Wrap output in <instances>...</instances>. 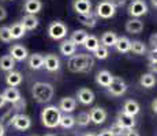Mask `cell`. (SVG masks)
Wrapping results in <instances>:
<instances>
[{
	"label": "cell",
	"instance_id": "obj_1",
	"mask_svg": "<svg viewBox=\"0 0 157 136\" xmlns=\"http://www.w3.org/2000/svg\"><path fill=\"white\" fill-rule=\"evenodd\" d=\"M93 65H94V59L92 54L86 53L72 54L67 63V67L71 72H87L93 68Z\"/></svg>",
	"mask_w": 157,
	"mask_h": 136
},
{
	"label": "cell",
	"instance_id": "obj_2",
	"mask_svg": "<svg viewBox=\"0 0 157 136\" xmlns=\"http://www.w3.org/2000/svg\"><path fill=\"white\" fill-rule=\"evenodd\" d=\"M55 89L51 83H45V82H37V83L33 84L32 89V94L33 98L37 102L45 104V102H49L53 97Z\"/></svg>",
	"mask_w": 157,
	"mask_h": 136
},
{
	"label": "cell",
	"instance_id": "obj_3",
	"mask_svg": "<svg viewBox=\"0 0 157 136\" xmlns=\"http://www.w3.org/2000/svg\"><path fill=\"white\" fill-rule=\"evenodd\" d=\"M62 112L57 106H47L41 112V121L47 128H56L59 127Z\"/></svg>",
	"mask_w": 157,
	"mask_h": 136
},
{
	"label": "cell",
	"instance_id": "obj_4",
	"mask_svg": "<svg viewBox=\"0 0 157 136\" xmlns=\"http://www.w3.org/2000/svg\"><path fill=\"white\" fill-rule=\"evenodd\" d=\"M67 26L64 25L63 22H60V20H55V22H52L48 27V35H49L52 40H63V38L67 35Z\"/></svg>",
	"mask_w": 157,
	"mask_h": 136
},
{
	"label": "cell",
	"instance_id": "obj_5",
	"mask_svg": "<svg viewBox=\"0 0 157 136\" xmlns=\"http://www.w3.org/2000/svg\"><path fill=\"white\" fill-rule=\"evenodd\" d=\"M116 14V10L109 0H102L96 7V17H100L102 19H109Z\"/></svg>",
	"mask_w": 157,
	"mask_h": 136
},
{
	"label": "cell",
	"instance_id": "obj_6",
	"mask_svg": "<svg viewBox=\"0 0 157 136\" xmlns=\"http://www.w3.org/2000/svg\"><path fill=\"white\" fill-rule=\"evenodd\" d=\"M147 13V4L145 0H132L128 4V14L132 18H140Z\"/></svg>",
	"mask_w": 157,
	"mask_h": 136
},
{
	"label": "cell",
	"instance_id": "obj_7",
	"mask_svg": "<svg viewBox=\"0 0 157 136\" xmlns=\"http://www.w3.org/2000/svg\"><path fill=\"white\" fill-rule=\"evenodd\" d=\"M107 89L112 95L120 97V95H123L126 91H127V84H126V82L123 80L122 78L113 76L112 82H111V84L107 87Z\"/></svg>",
	"mask_w": 157,
	"mask_h": 136
},
{
	"label": "cell",
	"instance_id": "obj_8",
	"mask_svg": "<svg viewBox=\"0 0 157 136\" xmlns=\"http://www.w3.org/2000/svg\"><path fill=\"white\" fill-rule=\"evenodd\" d=\"M10 125H13L18 131H26V129H29L30 125H32V120H30V117L26 116V114H15L14 117H11Z\"/></svg>",
	"mask_w": 157,
	"mask_h": 136
},
{
	"label": "cell",
	"instance_id": "obj_9",
	"mask_svg": "<svg viewBox=\"0 0 157 136\" xmlns=\"http://www.w3.org/2000/svg\"><path fill=\"white\" fill-rule=\"evenodd\" d=\"M10 56L13 57L15 61H23V60L28 59L29 52L23 45L21 44H15L10 48Z\"/></svg>",
	"mask_w": 157,
	"mask_h": 136
},
{
	"label": "cell",
	"instance_id": "obj_10",
	"mask_svg": "<svg viewBox=\"0 0 157 136\" xmlns=\"http://www.w3.org/2000/svg\"><path fill=\"white\" fill-rule=\"evenodd\" d=\"M43 67H45L48 72H56L57 69L60 68V60L56 54H45L44 56V63H43Z\"/></svg>",
	"mask_w": 157,
	"mask_h": 136
},
{
	"label": "cell",
	"instance_id": "obj_11",
	"mask_svg": "<svg viewBox=\"0 0 157 136\" xmlns=\"http://www.w3.org/2000/svg\"><path fill=\"white\" fill-rule=\"evenodd\" d=\"M77 98L82 105H90L94 101V93L87 87H81L77 91Z\"/></svg>",
	"mask_w": 157,
	"mask_h": 136
},
{
	"label": "cell",
	"instance_id": "obj_12",
	"mask_svg": "<svg viewBox=\"0 0 157 136\" xmlns=\"http://www.w3.org/2000/svg\"><path fill=\"white\" fill-rule=\"evenodd\" d=\"M89 116H90V121L97 124V125H100V124H102L105 120H107L108 114H107V110H105V109L97 106V108H93L92 110L89 112Z\"/></svg>",
	"mask_w": 157,
	"mask_h": 136
},
{
	"label": "cell",
	"instance_id": "obj_13",
	"mask_svg": "<svg viewBox=\"0 0 157 136\" xmlns=\"http://www.w3.org/2000/svg\"><path fill=\"white\" fill-rule=\"evenodd\" d=\"M72 8L78 15L89 14L92 13V2L90 0H74L72 2Z\"/></svg>",
	"mask_w": 157,
	"mask_h": 136
},
{
	"label": "cell",
	"instance_id": "obj_14",
	"mask_svg": "<svg viewBox=\"0 0 157 136\" xmlns=\"http://www.w3.org/2000/svg\"><path fill=\"white\" fill-rule=\"evenodd\" d=\"M43 8V3L41 0H26L23 4V10H25L26 15H36L38 14Z\"/></svg>",
	"mask_w": 157,
	"mask_h": 136
},
{
	"label": "cell",
	"instance_id": "obj_15",
	"mask_svg": "<svg viewBox=\"0 0 157 136\" xmlns=\"http://www.w3.org/2000/svg\"><path fill=\"white\" fill-rule=\"evenodd\" d=\"M116 123L119 124L123 129H126V131H127V129H132L135 127V119H134V117L128 116V114H124L123 112L117 114Z\"/></svg>",
	"mask_w": 157,
	"mask_h": 136
},
{
	"label": "cell",
	"instance_id": "obj_16",
	"mask_svg": "<svg viewBox=\"0 0 157 136\" xmlns=\"http://www.w3.org/2000/svg\"><path fill=\"white\" fill-rule=\"evenodd\" d=\"M57 108L64 112L66 114L71 113V112H74L75 108H77V101H75V98H72V97H64V98L60 99Z\"/></svg>",
	"mask_w": 157,
	"mask_h": 136
},
{
	"label": "cell",
	"instance_id": "obj_17",
	"mask_svg": "<svg viewBox=\"0 0 157 136\" xmlns=\"http://www.w3.org/2000/svg\"><path fill=\"white\" fill-rule=\"evenodd\" d=\"M3 98L6 102H10V104H15L21 99V93L17 87H7V89L3 91Z\"/></svg>",
	"mask_w": 157,
	"mask_h": 136
},
{
	"label": "cell",
	"instance_id": "obj_18",
	"mask_svg": "<svg viewBox=\"0 0 157 136\" xmlns=\"http://www.w3.org/2000/svg\"><path fill=\"white\" fill-rule=\"evenodd\" d=\"M126 30L127 33H131V34H140L144 30V22L137 18H132L126 22Z\"/></svg>",
	"mask_w": 157,
	"mask_h": 136
},
{
	"label": "cell",
	"instance_id": "obj_19",
	"mask_svg": "<svg viewBox=\"0 0 157 136\" xmlns=\"http://www.w3.org/2000/svg\"><path fill=\"white\" fill-rule=\"evenodd\" d=\"M123 113L135 117L140 113V104L137 101H134V99H127L124 102V105H123Z\"/></svg>",
	"mask_w": 157,
	"mask_h": 136
},
{
	"label": "cell",
	"instance_id": "obj_20",
	"mask_svg": "<svg viewBox=\"0 0 157 136\" xmlns=\"http://www.w3.org/2000/svg\"><path fill=\"white\" fill-rule=\"evenodd\" d=\"M112 79H113V76L107 69H102V71H100L96 75V83L100 84L101 87H108L111 84V82H112Z\"/></svg>",
	"mask_w": 157,
	"mask_h": 136
},
{
	"label": "cell",
	"instance_id": "obj_21",
	"mask_svg": "<svg viewBox=\"0 0 157 136\" xmlns=\"http://www.w3.org/2000/svg\"><path fill=\"white\" fill-rule=\"evenodd\" d=\"M77 50V45L74 44L71 40H64L60 44V53L66 57H71L72 54H75Z\"/></svg>",
	"mask_w": 157,
	"mask_h": 136
},
{
	"label": "cell",
	"instance_id": "obj_22",
	"mask_svg": "<svg viewBox=\"0 0 157 136\" xmlns=\"http://www.w3.org/2000/svg\"><path fill=\"white\" fill-rule=\"evenodd\" d=\"M8 30H10V34H11V38H13V40H19V38H22L26 33L25 27L22 26L21 22H15L11 26H8Z\"/></svg>",
	"mask_w": 157,
	"mask_h": 136
},
{
	"label": "cell",
	"instance_id": "obj_23",
	"mask_svg": "<svg viewBox=\"0 0 157 136\" xmlns=\"http://www.w3.org/2000/svg\"><path fill=\"white\" fill-rule=\"evenodd\" d=\"M78 22L82 23L83 26L92 29V27H94L96 25H97V17H96V14H93V13L78 15Z\"/></svg>",
	"mask_w": 157,
	"mask_h": 136
},
{
	"label": "cell",
	"instance_id": "obj_24",
	"mask_svg": "<svg viewBox=\"0 0 157 136\" xmlns=\"http://www.w3.org/2000/svg\"><path fill=\"white\" fill-rule=\"evenodd\" d=\"M6 83L10 87H17L22 83V74L17 71H10L6 75Z\"/></svg>",
	"mask_w": 157,
	"mask_h": 136
},
{
	"label": "cell",
	"instance_id": "obj_25",
	"mask_svg": "<svg viewBox=\"0 0 157 136\" xmlns=\"http://www.w3.org/2000/svg\"><path fill=\"white\" fill-rule=\"evenodd\" d=\"M29 68L30 69H34V71H37V69L43 68V63H44V56L40 53H33L29 56Z\"/></svg>",
	"mask_w": 157,
	"mask_h": 136
},
{
	"label": "cell",
	"instance_id": "obj_26",
	"mask_svg": "<svg viewBox=\"0 0 157 136\" xmlns=\"http://www.w3.org/2000/svg\"><path fill=\"white\" fill-rule=\"evenodd\" d=\"M14 67H15V60L10 54H4V56L0 57V69L2 71H6V72L14 71Z\"/></svg>",
	"mask_w": 157,
	"mask_h": 136
},
{
	"label": "cell",
	"instance_id": "obj_27",
	"mask_svg": "<svg viewBox=\"0 0 157 136\" xmlns=\"http://www.w3.org/2000/svg\"><path fill=\"white\" fill-rule=\"evenodd\" d=\"M130 45H131V41L128 40L127 37H117L116 44H115V48L119 53H127L130 52Z\"/></svg>",
	"mask_w": 157,
	"mask_h": 136
},
{
	"label": "cell",
	"instance_id": "obj_28",
	"mask_svg": "<svg viewBox=\"0 0 157 136\" xmlns=\"http://www.w3.org/2000/svg\"><path fill=\"white\" fill-rule=\"evenodd\" d=\"M21 23L25 27V30H34L36 27L38 26L40 20H38V18L36 17V15H25Z\"/></svg>",
	"mask_w": 157,
	"mask_h": 136
},
{
	"label": "cell",
	"instance_id": "obj_29",
	"mask_svg": "<svg viewBox=\"0 0 157 136\" xmlns=\"http://www.w3.org/2000/svg\"><path fill=\"white\" fill-rule=\"evenodd\" d=\"M116 40H117V35L115 34L113 31H105L104 34L101 35V44L102 46L105 48H111V46H115L116 44Z\"/></svg>",
	"mask_w": 157,
	"mask_h": 136
},
{
	"label": "cell",
	"instance_id": "obj_30",
	"mask_svg": "<svg viewBox=\"0 0 157 136\" xmlns=\"http://www.w3.org/2000/svg\"><path fill=\"white\" fill-rule=\"evenodd\" d=\"M130 50L132 53L138 54V56H144L146 53V45L144 44V41H140V40H135V41H131V45H130Z\"/></svg>",
	"mask_w": 157,
	"mask_h": 136
},
{
	"label": "cell",
	"instance_id": "obj_31",
	"mask_svg": "<svg viewBox=\"0 0 157 136\" xmlns=\"http://www.w3.org/2000/svg\"><path fill=\"white\" fill-rule=\"evenodd\" d=\"M83 46L86 48L89 52H94L98 46H100V41L96 35H87L85 42H83Z\"/></svg>",
	"mask_w": 157,
	"mask_h": 136
},
{
	"label": "cell",
	"instance_id": "obj_32",
	"mask_svg": "<svg viewBox=\"0 0 157 136\" xmlns=\"http://www.w3.org/2000/svg\"><path fill=\"white\" fill-rule=\"evenodd\" d=\"M87 35L89 34L86 33V30H75V31L71 34L70 40L74 42L75 45H83V42H85Z\"/></svg>",
	"mask_w": 157,
	"mask_h": 136
},
{
	"label": "cell",
	"instance_id": "obj_33",
	"mask_svg": "<svg viewBox=\"0 0 157 136\" xmlns=\"http://www.w3.org/2000/svg\"><path fill=\"white\" fill-rule=\"evenodd\" d=\"M140 84L142 87H146V89H152L153 86L156 84V78L153 74L147 72V74H144L140 79Z\"/></svg>",
	"mask_w": 157,
	"mask_h": 136
},
{
	"label": "cell",
	"instance_id": "obj_34",
	"mask_svg": "<svg viewBox=\"0 0 157 136\" xmlns=\"http://www.w3.org/2000/svg\"><path fill=\"white\" fill-rule=\"evenodd\" d=\"M59 125L63 127V128H66V129L72 128V127L75 125V117H72L71 114H64V116L60 117Z\"/></svg>",
	"mask_w": 157,
	"mask_h": 136
},
{
	"label": "cell",
	"instance_id": "obj_35",
	"mask_svg": "<svg viewBox=\"0 0 157 136\" xmlns=\"http://www.w3.org/2000/svg\"><path fill=\"white\" fill-rule=\"evenodd\" d=\"M75 123H78L79 127H87L90 123V116L87 112H82L78 114V117H75Z\"/></svg>",
	"mask_w": 157,
	"mask_h": 136
},
{
	"label": "cell",
	"instance_id": "obj_36",
	"mask_svg": "<svg viewBox=\"0 0 157 136\" xmlns=\"http://www.w3.org/2000/svg\"><path fill=\"white\" fill-rule=\"evenodd\" d=\"M11 34H10V30H8V26H2L0 27V41L2 42H11Z\"/></svg>",
	"mask_w": 157,
	"mask_h": 136
},
{
	"label": "cell",
	"instance_id": "obj_37",
	"mask_svg": "<svg viewBox=\"0 0 157 136\" xmlns=\"http://www.w3.org/2000/svg\"><path fill=\"white\" fill-rule=\"evenodd\" d=\"M93 53H94L96 59H98V60H105L108 57V54H109V52H108V48H105V46H98Z\"/></svg>",
	"mask_w": 157,
	"mask_h": 136
},
{
	"label": "cell",
	"instance_id": "obj_38",
	"mask_svg": "<svg viewBox=\"0 0 157 136\" xmlns=\"http://www.w3.org/2000/svg\"><path fill=\"white\" fill-rule=\"evenodd\" d=\"M111 132L113 134V136H123V134H124V131L126 129H123L122 127L119 125L117 123H115V124H112V127H111V129H109Z\"/></svg>",
	"mask_w": 157,
	"mask_h": 136
},
{
	"label": "cell",
	"instance_id": "obj_39",
	"mask_svg": "<svg viewBox=\"0 0 157 136\" xmlns=\"http://www.w3.org/2000/svg\"><path fill=\"white\" fill-rule=\"evenodd\" d=\"M156 41H157V34L153 33L149 38V46H150V50H153V52H156Z\"/></svg>",
	"mask_w": 157,
	"mask_h": 136
},
{
	"label": "cell",
	"instance_id": "obj_40",
	"mask_svg": "<svg viewBox=\"0 0 157 136\" xmlns=\"http://www.w3.org/2000/svg\"><path fill=\"white\" fill-rule=\"evenodd\" d=\"M109 2H111V4L115 7V10H116V8L123 7V6L126 4V0H109Z\"/></svg>",
	"mask_w": 157,
	"mask_h": 136
},
{
	"label": "cell",
	"instance_id": "obj_41",
	"mask_svg": "<svg viewBox=\"0 0 157 136\" xmlns=\"http://www.w3.org/2000/svg\"><path fill=\"white\" fill-rule=\"evenodd\" d=\"M25 105H26V102L23 101L22 98H21L18 102H15V104H13V106H14L15 110H22V109L25 108Z\"/></svg>",
	"mask_w": 157,
	"mask_h": 136
},
{
	"label": "cell",
	"instance_id": "obj_42",
	"mask_svg": "<svg viewBox=\"0 0 157 136\" xmlns=\"http://www.w3.org/2000/svg\"><path fill=\"white\" fill-rule=\"evenodd\" d=\"M123 136H141V135L137 131H134V129H127V131H124Z\"/></svg>",
	"mask_w": 157,
	"mask_h": 136
},
{
	"label": "cell",
	"instance_id": "obj_43",
	"mask_svg": "<svg viewBox=\"0 0 157 136\" xmlns=\"http://www.w3.org/2000/svg\"><path fill=\"white\" fill-rule=\"evenodd\" d=\"M6 18H7V10L0 6V20H4Z\"/></svg>",
	"mask_w": 157,
	"mask_h": 136
},
{
	"label": "cell",
	"instance_id": "obj_44",
	"mask_svg": "<svg viewBox=\"0 0 157 136\" xmlns=\"http://www.w3.org/2000/svg\"><path fill=\"white\" fill-rule=\"evenodd\" d=\"M97 136H113V134L109 131V129H104V131H101Z\"/></svg>",
	"mask_w": 157,
	"mask_h": 136
},
{
	"label": "cell",
	"instance_id": "obj_45",
	"mask_svg": "<svg viewBox=\"0 0 157 136\" xmlns=\"http://www.w3.org/2000/svg\"><path fill=\"white\" fill-rule=\"evenodd\" d=\"M157 99L155 98V99H153V101H152V110L153 112H155V113H156V112H157Z\"/></svg>",
	"mask_w": 157,
	"mask_h": 136
},
{
	"label": "cell",
	"instance_id": "obj_46",
	"mask_svg": "<svg viewBox=\"0 0 157 136\" xmlns=\"http://www.w3.org/2000/svg\"><path fill=\"white\" fill-rule=\"evenodd\" d=\"M6 104H7V102L4 101V98H3V95L0 94V109H2V108H4V105H6Z\"/></svg>",
	"mask_w": 157,
	"mask_h": 136
},
{
	"label": "cell",
	"instance_id": "obj_47",
	"mask_svg": "<svg viewBox=\"0 0 157 136\" xmlns=\"http://www.w3.org/2000/svg\"><path fill=\"white\" fill-rule=\"evenodd\" d=\"M4 134H6V129H4V127L0 124V136H4Z\"/></svg>",
	"mask_w": 157,
	"mask_h": 136
},
{
	"label": "cell",
	"instance_id": "obj_48",
	"mask_svg": "<svg viewBox=\"0 0 157 136\" xmlns=\"http://www.w3.org/2000/svg\"><path fill=\"white\" fill-rule=\"evenodd\" d=\"M150 3H152V6H153V7H157V2H156V0H150Z\"/></svg>",
	"mask_w": 157,
	"mask_h": 136
},
{
	"label": "cell",
	"instance_id": "obj_49",
	"mask_svg": "<svg viewBox=\"0 0 157 136\" xmlns=\"http://www.w3.org/2000/svg\"><path fill=\"white\" fill-rule=\"evenodd\" d=\"M83 136H97V135H94V134H85Z\"/></svg>",
	"mask_w": 157,
	"mask_h": 136
},
{
	"label": "cell",
	"instance_id": "obj_50",
	"mask_svg": "<svg viewBox=\"0 0 157 136\" xmlns=\"http://www.w3.org/2000/svg\"><path fill=\"white\" fill-rule=\"evenodd\" d=\"M45 136H55V135H51V134H49V135H45Z\"/></svg>",
	"mask_w": 157,
	"mask_h": 136
}]
</instances>
